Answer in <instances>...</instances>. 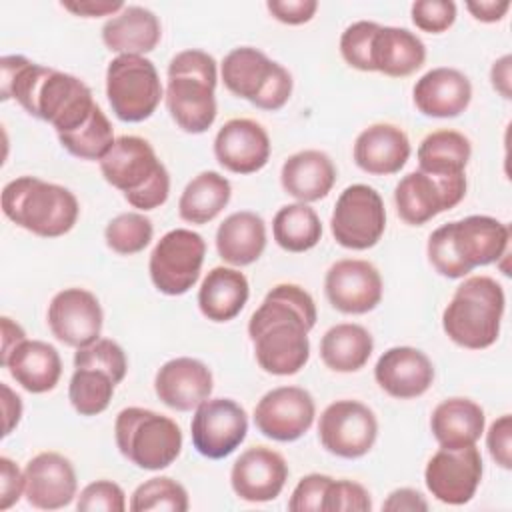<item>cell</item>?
Listing matches in <instances>:
<instances>
[{"label": "cell", "instance_id": "1", "mask_svg": "<svg viewBox=\"0 0 512 512\" xmlns=\"http://www.w3.org/2000/svg\"><path fill=\"white\" fill-rule=\"evenodd\" d=\"M316 320V302L308 290L290 282L276 284L248 320L258 366L272 376L298 374L310 358L308 332Z\"/></svg>", "mask_w": 512, "mask_h": 512}, {"label": "cell", "instance_id": "2", "mask_svg": "<svg viewBox=\"0 0 512 512\" xmlns=\"http://www.w3.org/2000/svg\"><path fill=\"white\" fill-rule=\"evenodd\" d=\"M0 70V98L4 102L14 98L30 116L48 122L56 134L80 128L98 106L84 80L22 54L2 56Z\"/></svg>", "mask_w": 512, "mask_h": 512}, {"label": "cell", "instance_id": "3", "mask_svg": "<svg viewBox=\"0 0 512 512\" xmlns=\"http://www.w3.org/2000/svg\"><path fill=\"white\" fill-rule=\"evenodd\" d=\"M510 226L494 216L472 214L438 226L426 242L432 268L450 280L468 276L478 266L498 262L508 254Z\"/></svg>", "mask_w": 512, "mask_h": 512}, {"label": "cell", "instance_id": "4", "mask_svg": "<svg viewBox=\"0 0 512 512\" xmlns=\"http://www.w3.org/2000/svg\"><path fill=\"white\" fill-rule=\"evenodd\" d=\"M164 102L174 124L186 134H204L216 120L218 64L212 54L188 48L168 62Z\"/></svg>", "mask_w": 512, "mask_h": 512}, {"label": "cell", "instance_id": "5", "mask_svg": "<svg viewBox=\"0 0 512 512\" xmlns=\"http://www.w3.org/2000/svg\"><path fill=\"white\" fill-rule=\"evenodd\" d=\"M98 164L104 180L140 212L160 208L170 196V174L142 136H118Z\"/></svg>", "mask_w": 512, "mask_h": 512}, {"label": "cell", "instance_id": "6", "mask_svg": "<svg viewBox=\"0 0 512 512\" xmlns=\"http://www.w3.org/2000/svg\"><path fill=\"white\" fill-rule=\"evenodd\" d=\"M0 204L12 224L40 238H60L68 234L80 216V204L72 190L38 176H18L10 180L2 188Z\"/></svg>", "mask_w": 512, "mask_h": 512}, {"label": "cell", "instance_id": "7", "mask_svg": "<svg viewBox=\"0 0 512 512\" xmlns=\"http://www.w3.org/2000/svg\"><path fill=\"white\" fill-rule=\"evenodd\" d=\"M506 294L492 276H468L442 312L444 334L460 348L484 350L500 336Z\"/></svg>", "mask_w": 512, "mask_h": 512}, {"label": "cell", "instance_id": "8", "mask_svg": "<svg viewBox=\"0 0 512 512\" xmlns=\"http://www.w3.org/2000/svg\"><path fill=\"white\" fill-rule=\"evenodd\" d=\"M118 452L140 470H164L182 452V430L170 416L150 408H122L114 420Z\"/></svg>", "mask_w": 512, "mask_h": 512}, {"label": "cell", "instance_id": "9", "mask_svg": "<svg viewBox=\"0 0 512 512\" xmlns=\"http://www.w3.org/2000/svg\"><path fill=\"white\" fill-rule=\"evenodd\" d=\"M220 76L230 94L268 112L284 108L294 88L292 74L254 46L232 48L220 64Z\"/></svg>", "mask_w": 512, "mask_h": 512}, {"label": "cell", "instance_id": "10", "mask_svg": "<svg viewBox=\"0 0 512 512\" xmlns=\"http://www.w3.org/2000/svg\"><path fill=\"white\" fill-rule=\"evenodd\" d=\"M106 98L118 120L128 124L148 120L164 98L154 62L132 54L112 58L106 68Z\"/></svg>", "mask_w": 512, "mask_h": 512}, {"label": "cell", "instance_id": "11", "mask_svg": "<svg viewBox=\"0 0 512 512\" xmlns=\"http://www.w3.org/2000/svg\"><path fill=\"white\" fill-rule=\"evenodd\" d=\"M206 256L202 234L190 228L168 230L152 248L148 274L154 288L166 296L186 294L200 278Z\"/></svg>", "mask_w": 512, "mask_h": 512}, {"label": "cell", "instance_id": "12", "mask_svg": "<svg viewBox=\"0 0 512 512\" xmlns=\"http://www.w3.org/2000/svg\"><path fill=\"white\" fill-rule=\"evenodd\" d=\"M386 230V206L376 188L350 184L336 198L330 232L336 244L348 250H368L376 246Z\"/></svg>", "mask_w": 512, "mask_h": 512}, {"label": "cell", "instance_id": "13", "mask_svg": "<svg viewBox=\"0 0 512 512\" xmlns=\"http://www.w3.org/2000/svg\"><path fill=\"white\" fill-rule=\"evenodd\" d=\"M466 174L434 176L412 170L400 178L394 188V204L400 220L410 226H422L438 214L452 210L466 196Z\"/></svg>", "mask_w": 512, "mask_h": 512}, {"label": "cell", "instance_id": "14", "mask_svg": "<svg viewBox=\"0 0 512 512\" xmlns=\"http://www.w3.org/2000/svg\"><path fill=\"white\" fill-rule=\"evenodd\" d=\"M378 438V420L372 408L360 400H336L318 420L322 448L338 458L356 460L366 456Z\"/></svg>", "mask_w": 512, "mask_h": 512}, {"label": "cell", "instance_id": "15", "mask_svg": "<svg viewBox=\"0 0 512 512\" xmlns=\"http://www.w3.org/2000/svg\"><path fill=\"white\" fill-rule=\"evenodd\" d=\"M248 434V414L232 398H206L194 408L192 446L208 460L230 456Z\"/></svg>", "mask_w": 512, "mask_h": 512}, {"label": "cell", "instance_id": "16", "mask_svg": "<svg viewBox=\"0 0 512 512\" xmlns=\"http://www.w3.org/2000/svg\"><path fill=\"white\" fill-rule=\"evenodd\" d=\"M482 454L472 446L438 448L424 468V484L428 492L442 504H468L482 482Z\"/></svg>", "mask_w": 512, "mask_h": 512}, {"label": "cell", "instance_id": "17", "mask_svg": "<svg viewBox=\"0 0 512 512\" xmlns=\"http://www.w3.org/2000/svg\"><path fill=\"white\" fill-rule=\"evenodd\" d=\"M252 418L262 436L274 442H294L314 424L316 402L306 388L278 386L256 402Z\"/></svg>", "mask_w": 512, "mask_h": 512}, {"label": "cell", "instance_id": "18", "mask_svg": "<svg viewBox=\"0 0 512 512\" xmlns=\"http://www.w3.org/2000/svg\"><path fill=\"white\" fill-rule=\"evenodd\" d=\"M324 294L330 306L342 314H368L384 294V282L378 268L362 258L336 260L324 276Z\"/></svg>", "mask_w": 512, "mask_h": 512}, {"label": "cell", "instance_id": "19", "mask_svg": "<svg viewBox=\"0 0 512 512\" xmlns=\"http://www.w3.org/2000/svg\"><path fill=\"white\" fill-rule=\"evenodd\" d=\"M46 322L58 342L70 348H84L100 338L104 312L96 294L72 286L52 296Z\"/></svg>", "mask_w": 512, "mask_h": 512}, {"label": "cell", "instance_id": "20", "mask_svg": "<svg viewBox=\"0 0 512 512\" xmlns=\"http://www.w3.org/2000/svg\"><path fill=\"white\" fill-rule=\"evenodd\" d=\"M284 456L268 446L246 448L230 468V486L244 502H270L280 496L288 480Z\"/></svg>", "mask_w": 512, "mask_h": 512}, {"label": "cell", "instance_id": "21", "mask_svg": "<svg viewBox=\"0 0 512 512\" xmlns=\"http://www.w3.org/2000/svg\"><path fill=\"white\" fill-rule=\"evenodd\" d=\"M24 496L38 510H60L78 496L72 462L60 452H40L24 466Z\"/></svg>", "mask_w": 512, "mask_h": 512}, {"label": "cell", "instance_id": "22", "mask_svg": "<svg viewBox=\"0 0 512 512\" xmlns=\"http://www.w3.org/2000/svg\"><path fill=\"white\" fill-rule=\"evenodd\" d=\"M270 136L252 118H230L214 136L216 162L232 174H254L270 160Z\"/></svg>", "mask_w": 512, "mask_h": 512}, {"label": "cell", "instance_id": "23", "mask_svg": "<svg viewBox=\"0 0 512 512\" xmlns=\"http://www.w3.org/2000/svg\"><path fill=\"white\" fill-rule=\"evenodd\" d=\"M374 380L396 400L420 398L434 382V364L414 346H392L376 360Z\"/></svg>", "mask_w": 512, "mask_h": 512}, {"label": "cell", "instance_id": "24", "mask_svg": "<svg viewBox=\"0 0 512 512\" xmlns=\"http://www.w3.org/2000/svg\"><path fill=\"white\" fill-rule=\"evenodd\" d=\"M214 378L210 368L190 356L164 362L154 376V392L162 404L176 412H190L210 398Z\"/></svg>", "mask_w": 512, "mask_h": 512}, {"label": "cell", "instance_id": "25", "mask_svg": "<svg viewBox=\"0 0 512 512\" xmlns=\"http://www.w3.org/2000/svg\"><path fill=\"white\" fill-rule=\"evenodd\" d=\"M412 102L428 118H456L472 102V84L458 68L438 66L416 80Z\"/></svg>", "mask_w": 512, "mask_h": 512}, {"label": "cell", "instance_id": "26", "mask_svg": "<svg viewBox=\"0 0 512 512\" xmlns=\"http://www.w3.org/2000/svg\"><path fill=\"white\" fill-rule=\"evenodd\" d=\"M412 146L408 134L390 122H376L364 128L352 146L354 164L372 176H390L400 172L408 158Z\"/></svg>", "mask_w": 512, "mask_h": 512}, {"label": "cell", "instance_id": "27", "mask_svg": "<svg viewBox=\"0 0 512 512\" xmlns=\"http://www.w3.org/2000/svg\"><path fill=\"white\" fill-rule=\"evenodd\" d=\"M0 364L16 384L30 394L54 390L62 376V358L58 350L44 340H22Z\"/></svg>", "mask_w": 512, "mask_h": 512}, {"label": "cell", "instance_id": "28", "mask_svg": "<svg viewBox=\"0 0 512 512\" xmlns=\"http://www.w3.org/2000/svg\"><path fill=\"white\" fill-rule=\"evenodd\" d=\"M280 184L296 202H316L326 198L336 184V166L322 150H300L288 156L280 168Z\"/></svg>", "mask_w": 512, "mask_h": 512}, {"label": "cell", "instance_id": "29", "mask_svg": "<svg viewBox=\"0 0 512 512\" xmlns=\"http://www.w3.org/2000/svg\"><path fill=\"white\" fill-rule=\"evenodd\" d=\"M162 38L160 18L144 6H124L102 26V42L110 52L144 56Z\"/></svg>", "mask_w": 512, "mask_h": 512}, {"label": "cell", "instance_id": "30", "mask_svg": "<svg viewBox=\"0 0 512 512\" xmlns=\"http://www.w3.org/2000/svg\"><path fill=\"white\" fill-rule=\"evenodd\" d=\"M266 242V224L250 210L232 212L216 230V252L234 268L254 264L264 254Z\"/></svg>", "mask_w": 512, "mask_h": 512}, {"label": "cell", "instance_id": "31", "mask_svg": "<svg viewBox=\"0 0 512 512\" xmlns=\"http://www.w3.org/2000/svg\"><path fill=\"white\" fill-rule=\"evenodd\" d=\"M250 284L234 266H214L198 288V308L210 322H230L246 306Z\"/></svg>", "mask_w": 512, "mask_h": 512}, {"label": "cell", "instance_id": "32", "mask_svg": "<svg viewBox=\"0 0 512 512\" xmlns=\"http://www.w3.org/2000/svg\"><path fill=\"white\" fill-rule=\"evenodd\" d=\"M486 416L478 402L452 396L442 400L430 416V432L442 448L472 446L484 434Z\"/></svg>", "mask_w": 512, "mask_h": 512}, {"label": "cell", "instance_id": "33", "mask_svg": "<svg viewBox=\"0 0 512 512\" xmlns=\"http://www.w3.org/2000/svg\"><path fill=\"white\" fill-rule=\"evenodd\" d=\"M426 62V44L400 26L378 28L372 42V68L390 78H406Z\"/></svg>", "mask_w": 512, "mask_h": 512}, {"label": "cell", "instance_id": "34", "mask_svg": "<svg viewBox=\"0 0 512 512\" xmlns=\"http://www.w3.org/2000/svg\"><path fill=\"white\" fill-rule=\"evenodd\" d=\"M374 352L372 334L356 322H340L328 328L320 340V358L326 368L340 374L362 370Z\"/></svg>", "mask_w": 512, "mask_h": 512}, {"label": "cell", "instance_id": "35", "mask_svg": "<svg viewBox=\"0 0 512 512\" xmlns=\"http://www.w3.org/2000/svg\"><path fill=\"white\" fill-rule=\"evenodd\" d=\"M232 184L216 170H204L196 174L182 190L178 198V214L188 224L212 222L230 202Z\"/></svg>", "mask_w": 512, "mask_h": 512}, {"label": "cell", "instance_id": "36", "mask_svg": "<svg viewBox=\"0 0 512 512\" xmlns=\"http://www.w3.org/2000/svg\"><path fill=\"white\" fill-rule=\"evenodd\" d=\"M472 156L468 136L452 128H440L426 134L418 146V170L434 176L466 174Z\"/></svg>", "mask_w": 512, "mask_h": 512}, {"label": "cell", "instance_id": "37", "mask_svg": "<svg viewBox=\"0 0 512 512\" xmlns=\"http://www.w3.org/2000/svg\"><path fill=\"white\" fill-rule=\"evenodd\" d=\"M272 238L286 252H308L322 238L320 216L304 202L286 204L272 218Z\"/></svg>", "mask_w": 512, "mask_h": 512}, {"label": "cell", "instance_id": "38", "mask_svg": "<svg viewBox=\"0 0 512 512\" xmlns=\"http://www.w3.org/2000/svg\"><path fill=\"white\" fill-rule=\"evenodd\" d=\"M116 386L118 384L108 372L80 366L72 372L68 384V400L80 416H98L110 406Z\"/></svg>", "mask_w": 512, "mask_h": 512}, {"label": "cell", "instance_id": "39", "mask_svg": "<svg viewBox=\"0 0 512 512\" xmlns=\"http://www.w3.org/2000/svg\"><path fill=\"white\" fill-rule=\"evenodd\" d=\"M58 140L68 154L80 160L100 162L116 138L112 122L108 120L104 110L96 106L92 116L80 128L66 134H58Z\"/></svg>", "mask_w": 512, "mask_h": 512}, {"label": "cell", "instance_id": "40", "mask_svg": "<svg viewBox=\"0 0 512 512\" xmlns=\"http://www.w3.org/2000/svg\"><path fill=\"white\" fill-rule=\"evenodd\" d=\"M128 508L132 512H186L190 508V500L186 488L180 482H176L170 476H154L134 488Z\"/></svg>", "mask_w": 512, "mask_h": 512}, {"label": "cell", "instance_id": "41", "mask_svg": "<svg viewBox=\"0 0 512 512\" xmlns=\"http://www.w3.org/2000/svg\"><path fill=\"white\" fill-rule=\"evenodd\" d=\"M152 236V220L142 212H122L114 216L104 228L106 246L120 256L142 252L152 242Z\"/></svg>", "mask_w": 512, "mask_h": 512}, {"label": "cell", "instance_id": "42", "mask_svg": "<svg viewBox=\"0 0 512 512\" xmlns=\"http://www.w3.org/2000/svg\"><path fill=\"white\" fill-rule=\"evenodd\" d=\"M380 24L372 20H358L344 28L340 34V56L342 60L360 72H374L372 68V42Z\"/></svg>", "mask_w": 512, "mask_h": 512}, {"label": "cell", "instance_id": "43", "mask_svg": "<svg viewBox=\"0 0 512 512\" xmlns=\"http://www.w3.org/2000/svg\"><path fill=\"white\" fill-rule=\"evenodd\" d=\"M90 366L108 372L116 384H120L126 378L128 372V360L124 348L110 340V338H98L96 342L76 348L74 352V368Z\"/></svg>", "mask_w": 512, "mask_h": 512}, {"label": "cell", "instance_id": "44", "mask_svg": "<svg viewBox=\"0 0 512 512\" xmlns=\"http://www.w3.org/2000/svg\"><path fill=\"white\" fill-rule=\"evenodd\" d=\"M372 496L370 492L354 480L340 478L328 484L322 512H370Z\"/></svg>", "mask_w": 512, "mask_h": 512}, {"label": "cell", "instance_id": "45", "mask_svg": "<svg viewBox=\"0 0 512 512\" xmlns=\"http://www.w3.org/2000/svg\"><path fill=\"white\" fill-rule=\"evenodd\" d=\"M76 508L82 512H124L126 494L122 486L112 480H96L80 490Z\"/></svg>", "mask_w": 512, "mask_h": 512}, {"label": "cell", "instance_id": "46", "mask_svg": "<svg viewBox=\"0 0 512 512\" xmlns=\"http://www.w3.org/2000/svg\"><path fill=\"white\" fill-rule=\"evenodd\" d=\"M456 4L452 0H416L410 6L412 24L428 34H442L456 22Z\"/></svg>", "mask_w": 512, "mask_h": 512}, {"label": "cell", "instance_id": "47", "mask_svg": "<svg viewBox=\"0 0 512 512\" xmlns=\"http://www.w3.org/2000/svg\"><path fill=\"white\" fill-rule=\"evenodd\" d=\"M330 482H332V476L328 474L312 472L302 476L290 494L288 510L290 512H322L324 496Z\"/></svg>", "mask_w": 512, "mask_h": 512}, {"label": "cell", "instance_id": "48", "mask_svg": "<svg viewBox=\"0 0 512 512\" xmlns=\"http://www.w3.org/2000/svg\"><path fill=\"white\" fill-rule=\"evenodd\" d=\"M486 448L490 458L502 470L512 468V416L502 414L496 418L486 432Z\"/></svg>", "mask_w": 512, "mask_h": 512}, {"label": "cell", "instance_id": "49", "mask_svg": "<svg viewBox=\"0 0 512 512\" xmlns=\"http://www.w3.org/2000/svg\"><path fill=\"white\" fill-rule=\"evenodd\" d=\"M266 10L272 14L274 20L282 24L300 26L310 22L316 16L318 2L316 0H268Z\"/></svg>", "mask_w": 512, "mask_h": 512}, {"label": "cell", "instance_id": "50", "mask_svg": "<svg viewBox=\"0 0 512 512\" xmlns=\"http://www.w3.org/2000/svg\"><path fill=\"white\" fill-rule=\"evenodd\" d=\"M24 496V470L8 458L0 456V510L12 508Z\"/></svg>", "mask_w": 512, "mask_h": 512}, {"label": "cell", "instance_id": "51", "mask_svg": "<svg viewBox=\"0 0 512 512\" xmlns=\"http://www.w3.org/2000/svg\"><path fill=\"white\" fill-rule=\"evenodd\" d=\"M384 512H426L428 502L422 492L414 488H396L382 502Z\"/></svg>", "mask_w": 512, "mask_h": 512}, {"label": "cell", "instance_id": "52", "mask_svg": "<svg viewBox=\"0 0 512 512\" xmlns=\"http://www.w3.org/2000/svg\"><path fill=\"white\" fill-rule=\"evenodd\" d=\"M60 6L68 12H72L74 16L102 18V16H116L126 4L112 2V0H80V2H62Z\"/></svg>", "mask_w": 512, "mask_h": 512}, {"label": "cell", "instance_id": "53", "mask_svg": "<svg viewBox=\"0 0 512 512\" xmlns=\"http://www.w3.org/2000/svg\"><path fill=\"white\" fill-rule=\"evenodd\" d=\"M466 10L474 20L484 24H494L508 14L510 2L508 0H470L466 2Z\"/></svg>", "mask_w": 512, "mask_h": 512}, {"label": "cell", "instance_id": "54", "mask_svg": "<svg viewBox=\"0 0 512 512\" xmlns=\"http://www.w3.org/2000/svg\"><path fill=\"white\" fill-rule=\"evenodd\" d=\"M0 390H2V412H4V432H2V436L6 438L20 424L22 398L6 382L0 384Z\"/></svg>", "mask_w": 512, "mask_h": 512}, {"label": "cell", "instance_id": "55", "mask_svg": "<svg viewBox=\"0 0 512 512\" xmlns=\"http://www.w3.org/2000/svg\"><path fill=\"white\" fill-rule=\"evenodd\" d=\"M510 68H512V58L510 54H504L502 58L494 60L492 68H490V82H492V88L506 100H510L512 92H510Z\"/></svg>", "mask_w": 512, "mask_h": 512}, {"label": "cell", "instance_id": "56", "mask_svg": "<svg viewBox=\"0 0 512 512\" xmlns=\"http://www.w3.org/2000/svg\"><path fill=\"white\" fill-rule=\"evenodd\" d=\"M0 324H2V354H0V360H4L16 344L26 340V332L18 322H14L8 316H2Z\"/></svg>", "mask_w": 512, "mask_h": 512}]
</instances>
